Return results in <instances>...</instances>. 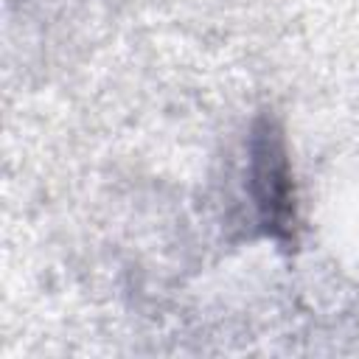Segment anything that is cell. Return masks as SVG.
Segmentation results:
<instances>
[{
    "label": "cell",
    "instance_id": "cell-1",
    "mask_svg": "<svg viewBox=\"0 0 359 359\" xmlns=\"http://www.w3.org/2000/svg\"><path fill=\"white\" fill-rule=\"evenodd\" d=\"M252 154V177L261 216L272 233H286L292 222V182L280 137L272 129L258 132Z\"/></svg>",
    "mask_w": 359,
    "mask_h": 359
}]
</instances>
